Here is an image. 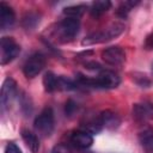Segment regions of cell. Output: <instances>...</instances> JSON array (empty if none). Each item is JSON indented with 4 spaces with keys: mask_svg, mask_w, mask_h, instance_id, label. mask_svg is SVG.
<instances>
[{
    "mask_svg": "<svg viewBox=\"0 0 153 153\" xmlns=\"http://www.w3.org/2000/svg\"><path fill=\"white\" fill-rule=\"evenodd\" d=\"M0 51H1L0 63L7 65L18 56L20 51V47L12 37H2L0 41Z\"/></svg>",
    "mask_w": 153,
    "mask_h": 153,
    "instance_id": "4",
    "label": "cell"
},
{
    "mask_svg": "<svg viewBox=\"0 0 153 153\" xmlns=\"http://www.w3.org/2000/svg\"><path fill=\"white\" fill-rule=\"evenodd\" d=\"M71 142L78 148H88L93 143V136L86 130H74L71 134Z\"/></svg>",
    "mask_w": 153,
    "mask_h": 153,
    "instance_id": "9",
    "label": "cell"
},
{
    "mask_svg": "<svg viewBox=\"0 0 153 153\" xmlns=\"http://www.w3.org/2000/svg\"><path fill=\"white\" fill-rule=\"evenodd\" d=\"M16 22V14L12 7L5 2H0V29L8 30Z\"/></svg>",
    "mask_w": 153,
    "mask_h": 153,
    "instance_id": "10",
    "label": "cell"
},
{
    "mask_svg": "<svg viewBox=\"0 0 153 153\" xmlns=\"http://www.w3.org/2000/svg\"><path fill=\"white\" fill-rule=\"evenodd\" d=\"M79 29H80L79 19L67 18L66 17L65 19H62L56 25L55 33H56V36H57L60 42L67 43V42H71V41H73L75 38V36L79 32Z\"/></svg>",
    "mask_w": 153,
    "mask_h": 153,
    "instance_id": "2",
    "label": "cell"
},
{
    "mask_svg": "<svg viewBox=\"0 0 153 153\" xmlns=\"http://www.w3.org/2000/svg\"><path fill=\"white\" fill-rule=\"evenodd\" d=\"M86 10H87V6H86V5L67 6V7L63 8V14H65L67 18H75V19H79V18L85 13Z\"/></svg>",
    "mask_w": 153,
    "mask_h": 153,
    "instance_id": "16",
    "label": "cell"
},
{
    "mask_svg": "<svg viewBox=\"0 0 153 153\" xmlns=\"http://www.w3.org/2000/svg\"><path fill=\"white\" fill-rule=\"evenodd\" d=\"M136 4H139V2H137V1H124V2H122V4L118 6V8H117L116 14H117L118 17H121V18H126L127 14L129 13V11H130Z\"/></svg>",
    "mask_w": 153,
    "mask_h": 153,
    "instance_id": "19",
    "label": "cell"
},
{
    "mask_svg": "<svg viewBox=\"0 0 153 153\" xmlns=\"http://www.w3.org/2000/svg\"><path fill=\"white\" fill-rule=\"evenodd\" d=\"M133 117L139 123H146L153 118V103L141 102L133 105Z\"/></svg>",
    "mask_w": 153,
    "mask_h": 153,
    "instance_id": "8",
    "label": "cell"
},
{
    "mask_svg": "<svg viewBox=\"0 0 153 153\" xmlns=\"http://www.w3.org/2000/svg\"><path fill=\"white\" fill-rule=\"evenodd\" d=\"M59 76H56L53 72H47L43 76V86L47 92H54L57 90Z\"/></svg>",
    "mask_w": 153,
    "mask_h": 153,
    "instance_id": "17",
    "label": "cell"
},
{
    "mask_svg": "<svg viewBox=\"0 0 153 153\" xmlns=\"http://www.w3.org/2000/svg\"><path fill=\"white\" fill-rule=\"evenodd\" d=\"M139 142L146 153H153V128L145 127L139 131Z\"/></svg>",
    "mask_w": 153,
    "mask_h": 153,
    "instance_id": "13",
    "label": "cell"
},
{
    "mask_svg": "<svg viewBox=\"0 0 153 153\" xmlns=\"http://www.w3.org/2000/svg\"><path fill=\"white\" fill-rule=\"evenodd\" d=\"M99 117H100V122L103 124V128L112 130V129L118 128V126L121 124L120 116L111 110H104V111L99 112Z\"/></svg>",
    "mask_w": 153,
    "mask_h": 153,
    "instance_id": "12",
    "label": "cell"
},
{
    "mask_svg": "<svg viewBox=\"0 0 153 153\" xmlns=\"http://www.w3.org/2000/svg\"><path fill=\"white\" fill-rule=\"evenodd\" d=\"M111 7V2L109 0H97L93 1L90 6V13L92 17H100Z\"/></svg>",
    "mask_w": 153,
    "mask_h": 153,
    "instance_id": "15",
    "label": "cell"
},
{
    "mask_svg": "<svg viewBox=\"0 0 153 153\" xmlns=\"http://www.w3.org/2000/svg\"><path fill=\"white\" fill-rule=\"evenodd\" d=\"M76 109H78V106H76V104H75L72 99L67 100L66 106H65V111H66V115H67V116H72Z\"/></svg>",
    "mask_w": 153,
    "mask_h": 153,
    "instance_id": "21",
    "label": "cell"
},
{
    "mask_svg": "<svg viewBox=\"0 0 153 153\" xmlns=\"http://www.w3.org/2000/svg\"><path fill=\"white\" fill-rule=\"evenodd\" d=\"M45 66V56L42 53L31 54L23 66V72L26 78H35Z\"/></svg>",
    "mask_w": 153,
    "mask_h": 153,
    "instance_id": "5",
    "label": "cell"
},
{
    "mask_svg": "<svg viewBox=\"0 0 153 153\" xmlns=\"http://www.w3.org/2000/svg\"><path fill=\"white\" fill-rule=\"evenodd\" d=\"M39 22V17L37 13H33V12H30L27 13L24 18H23V26L25 29H32L36 26V24Z\"/></svg>",
    "mask_w": 153,
    "mask_h": 153,
    "instance_id": "20",
    "label": "cell"
},
{
    "mask_svg": "<svg viewBox=\"0 0 153 153\" xmlns=\"http://www.w3.org/2000/svg\"><path fill=\"white\" fill-rule=\"evenodd\" d=\"M22 137H23L25 145L27 146V148L32 153H37L39 151V140L35 133H32L27 129H23L22 130Z\"/></svg>",
    "mask_w": 153,
    "mask_h": 153,
    "instance_id": "14",
    "label": "cell"
},
{
    "mask_svg": "<svg viewBox=\"0 0 153 153\" xmlns=\"http://www.w3.org/2000/svg\"><path fill=\"white\" fill-rule=\"evenodd\" d=\"M145 48L147 50H153V32L149 33L145 39Z\"/></svg>",
    "mask_w": 153,
    "mask_h": 153,
    "instance_id": "24",
    "label": "cell"
},
{
    "mask_svg": "<svg viewBox=\"0 0 153 153\" xmlns=\"http://www.w3.org/2000/svg\"><path fill=\"white\" fill-rule=\"evenodd\" d=\"M124 31V25L122 23H114L106 29H103L100 31H96L90 33L82 39V45H92L98 43H104L108 41H111L112 38L120 36Z\"/></svg>",
    "mask_w": 153,
    "mask_h": 153,
    "instance_id": "1",
    "label": "cell"
},
{
    "mask_svg": "<svg viewBox=\"0 0 153 153\" xmlns=\"http://www.w3.org/2000/svg\"><path fill=\"white\" fill-rule=\"evenodd\" d=\"M102 60L109 66L118 67L124 63L126 53L121 47H117V45L109 47L102 51Z\"/></svg>",
    "mask_w": 153,
    "mask_h": 153,
    "instance_id": "6",
    "label": "cell"
},
{
    "mask_svg": "<svg viewBox=\"0 0 153 153\" xmlns=\"http://www.w3.org/2000/svg\"><path fill=\"white\" fill-rule=\"evenodd\" d=\"M54 111L51 108H44L39 115H37V117L35 118L33 122V127L36 129V131L43 136V137H48L50 136V134L54 130Z\"/></svg>",
    "mask_w": 153,
    "mask_h": 153,
    "instance_id": "3",
    "label": "cell"
},
{
    "mask_svg": "<svg viewBox=\"0 0 153 153\" xmlns=\"http://www.w3.org/2000/svg\"><path fill=\"white\" fill-rule=\"evenodd\" d=\"M152 72H153V63H152Z\"/></svg>",
    "mask_w": 153,
    "mask_h": 153,
    "instance_id": "25",
    "label": "cell"
},
{
    "mask_svg": "<svg viewBox=\"0 0 153 153\" xmlns=\"http://www.w3.org/2000/svg\"><path fill=\"white\" fill-rule=\"evenodd\" d=\"M78 87V82L67 78V76H59V81H57V90H65V91H69V90H75Z\"/></svg>",
    "mask_w": 153,
    "mask_h": 153,
    "instance_id": "18",
    "label": "cell"
},
{
    "mask_svg": "<svg viewBox=\"0 0 153 153\" xmlns=\"http://www.w3.org/2000/svg\"><path fill=\"white\" fill-rule=\"evenodd\" d=\"M51 153H72V151L66 146V145H62V143H59L56 146H54Z\"/></svg>",
    "mask_w": 153,
    "mask_h": 153,
    "instance_id": "22",
    "label": "cell"
},
{
    "mask_svg": "<svg viewBox=\"0 0 153 153\" xmlns=\"http://www.w3.org/2000/svg\"><path fill=\"white\" fill-rule=\"evenodd\" d=\"M5 153H22V151L14 142H10L5 147Z\"/></svg>",
    "mask_w": 153,
    "mask_h": 153,
    "instance_id": "23",
    "label": "cell"
},
{
    "mask_svg": "<svg viewBox=\"0 0 153 153\" xmlns=\"http://www.w3.org/2000/svg\"><path fill=\"white\" fill-rule=\"evenodd\" d=\"M16 94H17V84L12 78H7L2 84L1 93H0V104L2 111H5L10 106Z\"/></svg>",
    "mask_w": 153,
    "mask_h": 153,
    "instance_id": "7",
    "label": "cell"
},
{
    "mask_svg": "<svg viewBox=\"0 0 153 153\" xmlns=\"http://www.w3.org/2000/svg\"><path fill=\"white\" fill-rule=\"evenodd\" d=\"M80 127H81L82 130H86L90 134H97V133H99L103 129V124L100 122L99 114L98 115H92V116L86 115L84 117V120L80 122Z\"/></svg>",
    "mask_w": 153,
    "mask_h": 153,
    "instance_id": "11",
    "label": "cell"
}]
</instances>
